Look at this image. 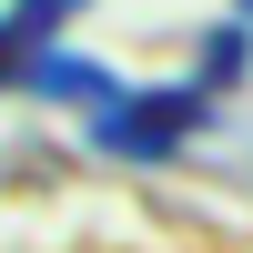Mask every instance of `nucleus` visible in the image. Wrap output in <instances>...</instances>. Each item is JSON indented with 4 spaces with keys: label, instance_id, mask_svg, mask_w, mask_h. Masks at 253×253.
Returning <instances> with one entry per match:
<instances>
[{
    "label": "nucleus",
    "instance_id": "nucleus-1",
    "mask_svg": "<svg viewBox=\"0 0 253 253\" xmlns=\"http://www.w3.org/2000/svg\"><path fill=\"white\" fill-rule=\"evenodd\" d=\"M213 122V81H172V91H122L91 112V142L122 162H172L182 142Z\"/></svg>",
    "mask_w": 253,
    "mask_h": 253
}]
</instances>
